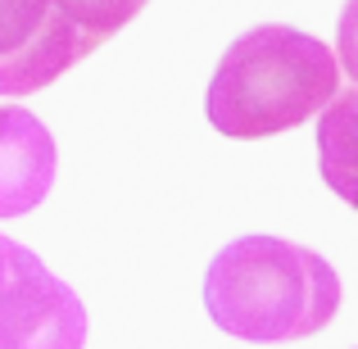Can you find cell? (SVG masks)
<instances>
[{"label": "cell", "mask_w": 358, "mask_h": 349, "mask_svg": "<svg viewBox=\"0 0 358 349\" xmlns=\"http://www.w3.org/2000/svg\"><path fill=\"white\" fill-rule=\"evenodd\" d=\"M213 327L250 345L317 336L341 308V277L317 250L281 236H236L204 268Z\"/></svg>", "instance_id": "obj_1"}, {"label": "cell", "mask_w": 358, "mask_h": 349, "mask_svg": "<svg viewBox=\"0 0 358 349\" xmlns=\"http://www.w3.org/2000/svg\"><path fill=\"white\" fill-rule=\"evenodd\" d=\"M336 96L341 64L331 45L286 23H259L222 50L204 114L231 141H263L327 114Z\"/></svg>", "instance_id": "obj_2"}, {"label": "cell", "mask_w": 358, "mask_h": 349, "mask_svg": "<svg viewBox=\"0 0 358 349\" xmlns=\"http://www.w3.org/2000/svg\"><path fill=\"white\" fill-rule=\"evenodd\" d=\"M87 308L27 245L0 232V349H82Z\"/></svg>", "instance_id": "obj_3"}, {"label": "cell", "mask_w": 358, "mask_h": 349, "mask_svg": "<svg viewBox=\"0 0 358 349\" xmlns=\"http://www.w3.org/2000/svg\"><path fill=\"white\" fill-rule=\"evenodd\" d=\"M82 59L87 45L50 0H0V96L45 91Z\"/></svg>", "instance_id": "obj_4"}, {"label": "cell", "mask_w": 358, "mask_h": 349, "mask_svg": "<svg viewBox=\"0 0 358 349\" xmlns=\"http://www.w3.org/2000/svg\"><path fill=\"white\" fill-rule=\"evenodd\" d=\"M55 136L36 114L0 105V218H23L55 186Z\"/></svg>", "instance_id": "obj_5"}, {"label": "cell", "mask_w": 358, "mask_h": 349, "mask_svg": "<svg viewBox=\"0 0 358 349\" xmlns=\"http://www.w3.org/2000/svg\"><path fill=\"white\" fill-rule=\"evenodd\" d=\"M50 5L64 14V23L82 36V45H87V55H91L100 41H109L114 32H122L150 0H50Z\"/></svg>", "instance_id": "obj_6"}]
</instances>
